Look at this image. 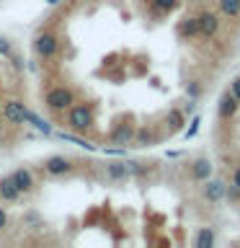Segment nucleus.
Segmentation results:
<instances>
[{
    "label": "nucleus",
    "instance_id": "nucleus-4",
    "mask_svg": "<svg viewBox=\"0 0 240 248\" xmlns=\"http://www.w3.org/2000/svg\"><path fill=\"white\" fill-rule=\"evenodd\" d=\"M176 36L178 39H199V21L196 16H186L176 23Z\"/></svg>",
    "mask_w": 240,
    "mask_h": 248
},
{
    "label": "nucleus",
    "instance_id": "nucleus-11",
    "mask_svg": "<svg viewBox=\"0 0 240 248\" xmlns=\"http://www.w3.org/2000/svg\"><path fill=\"white\" fill-rule=\"evenodd\" d=\"M230 93H232V96H235V98L240 101V75L232 78V83H230Z\"/></svg>",
    "mask_w": 240,
    "mask_h": 248
},
{
    "label": "nucleus",
    "instance_id": "nucleus-2",
    "mask_svg": "<svg viewBox=\"0 0 240 248\" xmlns=\"http://www.w3.org/2000/svg\"><path fill=\"white\" fill-rule=\"evenodd\" d=\"M238 108H240V101L232 96L230 91H225L220 96V101H217V119H220V122H230L232 116L238 114Z\"/></svg>",
    "mask_w": 240,
    "mask_h": 248
},
{
    "label": "nucleus",
    "instance_id": "nucleus-9",
    "mask_svg": "<svg viewBox=\"0 0 240 248\" xmlns=\"http://www.w3.org/2000/svg\"><path fill=\"white\" fill-rule=\"evenodd\" d=\"M194 243H196V246H214V232L209 230V228H199Z\"/></svg>",
    "mask_w": 240,
    "mask_h": 248
},
{
    "label": "nucleus",
    "instance_id": "nucleus-7",
    "mask_svg": "<svg viewBox=\"0 0 240 248\" xmlns=\"http://www.w3.org/2000/svg\"><path fill=\"white\" fill-rule=\"evenodd\" d=\"M214 5L225 18H230V21L240 18V0H214Z\"/></svg>",
    "mask_w": 240,
    "mask_h": 248
},
{
    "label": "nucleus",
    "instance_id": "nucleus-8",
    "mask_svg": "<svg viewBox=\"0 0 240 248\" xmlns=\"http://www.w3.org/2000/svg\"><path fill=\"white\" fill-rule=\"evenodd\" d=\"M150 3L158 8L160 13H165V16H170L173 11H178V8H181V0H150Z\"/></svg>",
    "mask_w": 240,
    "mask_h": 248
},
{
    "label": "nucleus",
    "instance_id": "nucleus-12",
    "mask_svg": "<svg viewBox=\"0 0 240 248\" xmlns=\"http://www.w3.org/2000/svg\"><path fill=\"white\" fill-rule=\"evenodd\" d=\"M232 186H238V189H240V166L232 168Z\"/></svg>",
    "mask_w": 240,
    "mask_h": 248
},
{
    "label": "nucleus",
    "instance_id": "nucleus-5",
    "mask_svg": "<svg viewBox=\"0 0 240 248\" xmlns=\"http://www.w3.org/2000/svg\"><path fill=\"white\" fill-rule=\"evenodd\" d=\"M212 170H214V166L207 158H196L189 166V176H191V181H201V184H204L207 178H212Z\"/></svg>",
    "mask_w": 240,
    "mask_h": 248
},
{
    "label": "nucleus",
    "instance_id": "nucleus-3",
    "mask_svg": "<svg viewBox=\"0 0 240 248\" xmlns=\"http://www.w3.org/2000/svg\"><path fill=\"white\" fill-rule=\"evenodd\" d=\"M225 197H227V186H225L222 178H207L204 181V199L209 204H220Z\"/></svg>",
    "mask_w": 240,
    "mask_h": 248
},
{
    "label": "nucleus",
    "instance_id": "nucleus-10",
    "mask_svg": "<svg viewBox=\"0 0 240 248\" xmlns=\"http://www.w3.org/2000/svg\"><path fill=\"white\" fill-rule=\"evenodd\" d=\"M201 93H204V85H201L199 80H191L189 85H186V96H189L191 101L194 98H201Z\"/></svg>",
    "mask_w": 240,
    "mask_h": 248
},
{
    "label": "nucleus",
    "instance_id": "nucleus-1",
    "mask_svg": "<svg viewBox=\"0 0 240 248\" xmlns=\"http://www.w3.org/2000/svg\"><path fill=\"white\" fill-rule=\"evenodd\" d=\"M196 21H199V36H201V39L217 36V31H220V26H222L220 16L212 13V11H201V13L196 16Z\"/></svg>",
    "mask_w": 240,
    "mask_h": 248
},
{
    "label": "nucleus",
    "instance_id": "nucleus-6",
    "mask_svg": "<svg viewBox=\"0 0 240 248\" xmlns=\"http://www.w3.org/2000/svg\"><path fill=\"white\" fill-rule=\"evenodd\" d=\"M186 122V114L181 108H168V114L163 116V127H165V135H173V132H181Z\"/></svg>",
    "mask_w": 240,
    "mask_h": 248
}]
</instances>
